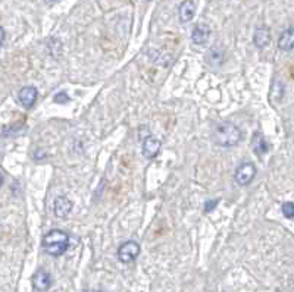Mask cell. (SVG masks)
I'll use <instances>...</instances> for the list:
<instances>
[{"instance_id": "cell-11", "label": "cell", "mask_w": 294, "mask_h": 292, "mask_svg": "<svg viewBox=\"0 0 294 292\" xmlns=\"http://www.w3.org/2000/svg\"><path fill=\"white\" fill-rule=\"evenodd\" d=\"M180 21L181 22H190L194 18L196 13V5L193 0H184L180 6Z\"/></svg>"}, {"instance_id": "cell-14", "label": "cell", "mask_w": 294, "mask_h": 292, "mask_svg": "<svg viewBox=\"0 0 294 292\" xmlns=\"http://www.w3.org/2000/svg\"><path fill=\"white\" fill-rule=\"evenodd\" d=\"M206 60L209 65L212 66H219L224 60V52L219 49V47H215V49H210L209 53L206 54Z\"/></svg>"}, {"instance_id": "cell-7", "label": "cell", "mask_w": 294, "mask_h": 292, "mask_svg": "<svg viewBox=\"0 0 294 292\" xmlns=\"http://www.w3.org/2000/svg\"><path fill=\"white\" fill-rule=\"evenodd\" d=\"M18 98L24 108H33L37 100V90L34 87H24L18 93Z\"/></svg>"}, {"instance_id": "cell-17", "label": "cell", "mask_w": 294, "mask_h": 292, "mask_svg": "<svg viewBox=\"0 0 294 292\" xmlns=\"http://www.w3.org/2000/svg\"><path fill=\"white\" fill-rule=\"evenodd\" d=\"M55 101L56 103H68L69 101V97L66 96V93H59V94H56L55 96Z\"/></svg>"}, {"instance_id": "cell-15", "label": "cell", "mask_w": 294, "mask_h": 292, "mask_svg": "<svg viewBox=\"0 0 294 292\" xmlns=\"http://www.w3.org/2000/svg\"><path fill=\"white\" fill-rule=\"evenodd\" d=\"M283 213L287 219H293L294 217V204L293 201H287L283 204Z\"/></svg>"}, {"instance_id": "cell-3", "label": "cell", "mask_w": 294, "mask_h": 292, "mask_svg": "<svg viewBox=\"0 0 294 292\" xmlns=\"http://www.w3.org/2000/svg\"><path fill=\"white\" fill-rule=\"evenodd\" d=\"M140 254V244L135 241H127L124 242L118 249V259L122 263H131L139 257Z\"/></svg>"}, {"instance_id": "cell-16", "label": "cell", "mask_w": 294, "mask_h": 292, "mask_svg": "<svg viewBox=\"0 0 294 292\" xmlns=\"http://www.w3.org/2000/svg\"><path fill=\"white\" fill-rule=\"evenodd\" d=\"M219 200H209L206 201V204H205V213H210L215 207L218 206Z\"/></svg>"}, {"instance_id": "cell-5", "label": "cell", "mask_w": 294, "mask_h": 292, "mask_svg": "<svg viewBox=\"0 0 294 292\" xmlns=\"http://www.w3.org/2000/svg\"><path fill=\"white\" fill-rule=\"evenodd\" d=\"M33 285L37 291L44 292L52 286V275L49 272L38 270L34 273Z\"/></svg>"}, {"instance_id": "cell-8", "label": "cell", "mask_w": 294, "mask_h": 292, "mask_svg": "<svg viewBox=\"0 0 294 292\" xmlns=\"http://www.w3.org/2000/svg\"><path fill=\"white\" fill-rule=\"evenodd\" d=\"M53 210H55V215L57 217H66L71 210H72V201L68 198V197H57L55 201V206H53Z\"/></svg>"}, {"instance_id": "cell-2", "label": "cell", "mask_w": 294, "mask_h": 292, "mask_svg": "<svg viewBox=\"0 0 294 292\" xmlns=\"http://www.w3.org/2000/svg\"><path fill=\"white\" fill-rule=\"evenodd\" d=\"M213 140L221 147H234L241 141V131L232 122H222L215 130Z\"/></svg>"}, {"instance_id": "cell-21", "label": "cell", "mask_w": 294, "mask_h": 292, "mask_svg": "<svg viewBox=\"0 0 294 292\" xmlns=\"http://www.w3.org/2000/svg\"><path fill=\"white\" fill-rule=\"evenodd\" d=\"M96 292H102V291H96Z\"/></svg>"}, {"instance_id": "cell-13", "label": "cell", "mask_w": 294, "mask_h": 292, "mask_svg": "<svg viewBox=\"0 0 294 292\" xmlns=\"http://www.w3.org/2000/svg\"><path fill=\"white\" fill-rule=\"evenodd\" d=\"M251 147H253V150L256 154H265V153H268L269 150V145H268V142L266 140L263 138V135L259 134V132H256L254 135H253V138H251Z\"/></svg>"}, {"instance_id": "cell-6", "label": "cell", "mask_w": 294, "mask_h": 292, "mask_svg": "<svg viewBox=\"0 0 294 292\" xmlns=\"http://www.w3.org/2000/svg\"><path fill=\"white\" fill-rule=\"evenodd\" d=\"M162 149V142L154 137H147L143 141V153L147 159H154Z\"/></svg>"}, {"instance_id": "cell-1", "label": "cell", "mask_w": 294, "mask_h": 292, "mask_svg": "<svg viewBox=\"0 0 294 292\" xmlns=\"http://www.w3.org/2000/svg\"><path fill=\"white\" fill-rule=\"evenodd\" d=\"M69 247V237L68 234L61 231V229H53L50 231L43 238V248L47 254L59 257L65 254V251Z\"/></svg>"}, {"instance_id": "cell-10", "label": "cell", "mask_w": 294, "mask_h": 292, "mask_svg": "<svg viewBox=\"0 0 294 292\" xmlns=\"http://www.w3.org/2000/svg\"><path fill=\"white\" fill-rule=\"evenodd\" d=\"M269 40H271V31H269L268 27L256 28V31L253 34V43H254L256 47H259V49L266 47L268 43H269Z\"/></svg>"}, {"instance_id": "cell-20", "label": "cell", "mask_w": 294, "mask_h": 292, "mask_svg": "<svg viewBox=\"0 0 294 292\" xmlns=\"http://www.w3.org/2000/svg\"><path fill=\"white\" fill-rule=\"evenodd\" d=\"M50 2H55V0H50Z\"/></svg>"}, {"instance_id": "cell-19", "label": "cell", "mask_w": 294, "mask_h": 292, "mask_svg": "<svg viewBox=\"0 0 294 292\" xmlns=\"http://www.w3.org/2000/svg\"><path fill=\"white\" fill-rule=\"evenodd\" d=\"M3 184V176H2V173H0V185Z\"/></svg>"}, {"instance_id": "cell-4", "label": "cell", "mask_w": 294, "mask_h": 292, "mask_svg": "<svg viewBox=\"0 0 294 292\" xmlns=\"http://www.w3.org/2000/svg\"><path fill=\"white\" fill-rule=\"evenodd\" d=\"M256 176V168L251 163H241L236 171V182L241 186H246Z\"/></svg>"}, {"instance_id": "cell-12", "label": "cell", "mask_w": 294, "mask_h": 292, "mask_svg": "<svg viewBox=\"0 0 294 292\" xmlns=\"http://www.w3.org/2000/svg\"><path fill=\"white\" fill-rule=\"evenodd\" d=\"M278 47L281 49V50H285V52H291L294 47V31L293 28H288V30H285L283 34H281V37H280V40H278Z\"/></svg>"}, {"instance_id": "cell-18", "label": "cell", "mask_w": 294, "mask_h": 292, "mask_svg": "<svg viewBox=\"0 0 294 292\" xmlns=\"http://www.w3.org/2000/svg\"><path fill=\"white\" fill-rule=\"evenodd\" d=\"M5 35H6V34H5V30L0 27V47H2V44L5 43Z\"/></svg>"}, {"instance_id": "cell-9", "label": "cell", "mask_w": 294, "mask_h": 292, "mask_svg": "<svg viewBox=\"0 0 294 292\" xmlns=\"http://www.w3.org/2000/svg\"><path fill=\"white\" fill-rule=\"evenodd\" d=\"M209 37H210V28L207 27L206 24L197 25L196 28L193 30V34H191V40H193V43L197 44V46H202V44L207 43Z\"/></svg>"}]
</instances>
